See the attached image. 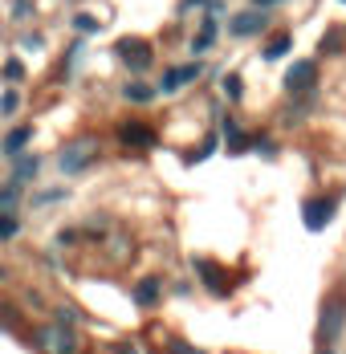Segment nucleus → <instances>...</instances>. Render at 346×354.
I'll use <instances>...</instances> for the list:
<instances>
[{"instance_id": "obj_1", "label": "nucleus", "mask_w": 346, "mask_h": 354, "mask_svg": "<svg viewBox=\"0 0 346 354\" xmlns=\"http://www.w3.org/2000/svg\"><path fill=\"white\" fill-rule=\"evenodd\" d=\"M33 342L41 354H82V338L69 322H49V326H37Z\"/></svg>"}, {"instance_id": "obj_2", "label": "nucleus", "mask_w": 346, "mask_h": 354, "mask_svg": "<svg viewBox=\"0 0 346 354\" xmlns=\"http://www.w3.org/2000/svg\"><path fill=\"white\" fill-rule=\"evenodd\" d=\"M98 139L94 135H78V139H69L62 151H57V167H62V176H82L86 167H94V159H98Z\"/></svg>"}, {"instance_id": "obj_3", "label": "nucleus", "mask_w": 346, "mask_h": 354, "mask_svg": "<svg viewBox=\"0 0 346 354\" xmlns=\"http://www.w3.org/2000/svg\"><path fill=\"white\" fill-rule=\"evenodd\" d=\"M346 330V289H334L326 301H322V318H318V338L326 346H334Z\"/></svg>"}, {"instance_id": "obj_4", "label": "nucleus", "mask_w": 346, "mask_h": 354, "mask_svg": "<svg viewBox=\"0 0 346 354\" xmlns=\"http://www.w3.org/2000/svg\"><path fill=\"white\" fill-rule=\"evenodd\" d=\"M334 208H338V200H330V196L306 200V208H302V216H306V228H310V232H322V228L334 220Z\"/></svg>"}, {"instance_id": "obj_5", "label": "nucleus", "mask_w": 346, "mask_h": 354, "mask_svg": "<svg viewBox=\"0 0 346 354\" xmlns=\"http://www.w3.org/2000/svg\"><path fill=\"white\" fill-rule=\"evenodd\" d=\"M265 25H269L265 8H253V12H237V17H228V33L233 37H261L265 33Z\"/></svg>"}, {"instance_id": "obj_6", "label": "nucleus", "mask_w": 346, "mask_h": 354, "mask_svg": "<svg viewBox=\"0 0 346 354\" xmlns=\"http://www.w3.org/2000/svg\"><path fill=\"white\" fill-rule=\"evenodd\" d=\"M313 82H318V66H313V62H293V66L285 70V90H289V94H310Z\"/></svg>"}, {"instance_id": "obj_7", "label": "nucleus", "mask_w": 346, "mask_h": 354, "mask_svg": "<svg viewBox=\"0 0 346 354\" xmlns=\"http://www.w3.org/2000/svg\"><path fill=\"white\" fill-rule=\"evenodd\" d=\"M118 57L127 62V70H135V73H143V70H151V45L147 41H138V37H131V41H122L118 45Z\"/></svg>"}, {"instance_id": "obj_8", "label": "nucleus", "mask_w": 346, "mask_h": 354, "mask_svg": "<svg viewBox=\"0 0 346 354\" xmlns=\"http://www.w3.org/2000/svg\"><path fill=\"white\" fill-rule=\"evenodd\" d=\"M118 139H122V147L151 151V147H155V131H151L147 122H122V127H118Z\"/></svg>"}, {"instance_id": "obj_9", "label": "nucleus", "mask_w": 346, "mask_h": 354, "mask_svg": "<svg viewBox=\"0 0 346 354\" xmlns=\"http://www.w3.org/2000/svg\"><path fill=\"white\" fill-rule=\"evenodd\" d=\"M204 73V66L200 62H192V66H175L172 73H163V82H159V90L163 94H172V90H179V86H188V82H196Z\"/></svg>"}, {"instance_id": "obj_10", "label": "nucleus", "mask_w": 346, "mask_h": 354, "mask_svg": "<svg viewBox=\"0 0 346 354\" xmlns=\"http://www.w3.org/2000/svg\"><path fill=\"white\" fill-rule=\"evenodd\" d=\"M196 273H200V277L208 281V289H212V293H220V297L228 293V285H224V273H220L212 261H196Z\"/></svg>"}, {"instance_id": "obj_11", "label": "nucleus", "mask_w": 346, "mask_h": 354, "mask_svg": "<svg viewBox=\"0 0 346 354\" xmlns=\"http://www.w3.org/2000/svg\"><path fill=\"white\" fill-rule=\"evenodd\" d=\"M33 139V127H17V131H8V139H4V155H21L25 151V142Z\"/></svg>"}, {"instance_id": "obj_12", "label": "nucleus", "mask_w": 346, "mask_h": 354, "mask_svg": "<svg viewBox=\"0 0 346 354\" xmlns=\"http://www.w3.org/2000/svg\"><path fill=\"white\" fill-rule=\"evenodd\" d=\"M135 301H138V306H155V301H159V281H155V277L138 281V289H135Z\"/></svg>"}, {"instance_id": "obj_13", "label": "nucleus", "mask_w": 346, "mask_h": 354, "mask_svg": "<svg viewBox=\"0 0 346 354\" xmlns=\"http://www.w3.org/2000/svg\"><path fill=\"white\" fill-rule=\"evenodd\" d=\"M37 167H41V163H37V155H33V159H29V155H17V176H12V183H25V179H33Z\"/></svg>"}, {"instance_id": "obj_14", "label": "nucleus", "mask_w": 346, "mask_h": 354, "mask_svg": "<svg viewBox=\"0 0 346 354\" xmlns=\"http://www.w3.org/2000/svg\"><path fill=\"white\" fill-rule=\"evenodd\" d=\"M224 142H228V151H244V147H248V139H244V131L237 127V122H233V118L224 122Z\"/></svg>"}, {"instance_id": "obj_15", "label": "nucleus", "mask_w": 346, "mask_h": 354, "mask_svg": "<svg viewBox=\"0 0 346 354\" xmlns=\"http://www.w3.org/2000/svg\"><path fill=\"white\" fill-rule=\"evenodd\" d=\"M212 41H216V21H208L204 29H200V37H192V53H204V49H212Z\"/></svg>"}, {"instance_id": "obj_16", "label": "nucleus", "mask_w": 346, "mask_h": 354, "mask_svg": "<svg viewBox=\"0 0 346 354\" xmlns=\"http://www.w3.org/2000/svg\"><path fill=\"white\" fill-rule=\"evenodd\" d=\"M122 94H127V102H151V98H155V90H151V86H143V82H131Z\"/></svg>"}, {"instance_id": "obj_17", "label": "nucleus", "mask_w": 346, "mask_h": 354, "mask_svg": "<svg viewBox=\"0 0 346 354\" xmlns=\"http://www.w3.org/2000/svg\"><path fill=\"white\" fill-rule=\"evenodd\" d=\"M17 232H21V220L12 212H0V241H12Z\"/></svg>"}, {"instance_id": "obj_18", "label": "nucleus", "mask_w": 346, "mask_h": 354, "mask_svg": "<svg viewBox=\"0 0 346 354\" xmlns=\"http://www.w3.org/2000/svg\"><path fill=\"white\" fill-rule=\"evenodd\" d=\"M17 196H21V183H8V187L0 192V212H12V208H17Z\"/></svg>"}, {"instance_id": "obj_19", "label": "nucleus", "mask_w": 346, "mask_h": 354, "mask_svg": "<svg viewBox=\"0 0 346 354\" xmlns=\"http://www.w3.org/2000/svg\"><path fill=\"white\" fill-rule=\"evenodd\" d=\"M17 106H21V94H17V90H8V94L0 98V114L8 118V114H17Z\"/></svg>"}, {"instance_id": "obj_20", "label": "nucleus", "mask_w": 346, "mask_h": 354, "mask_svg": "<svg viewBox=\"0 0 346 354\" xmlns=\"http://www.w3.org/2000/svg\"><path fill=\"white\" fill-rule=\"evenodd\" d=\"M21 73H25V66H21L17 57H12V62H4V77H8V82H21Z\"/></svg>"}, {"instance_id": "obj_21", "label": "nucleus", "mask_w": 346, "mask_h": 354, "mask_svg": "<svg viewBox=\"0 0 346 354\" xmlns=\"http://www.w3.org/2000/svg\"><path fill=\"white\" fill-rule=\"evenodd\" d=\"M73 29H82V33H98V21H94V17H73Z\"/></svg>"}, {"instance_id": "obj_22", "label": "nucleus", "mask_w": 346, "mask_h": 354, "mask_svg": "<svg viewBox=\"0 0 346 354\" xmlns=\"http://www.w3.org/2000/svg\"><path fill=\"white\" fill-rule=\"evenodd\" d=\"M224 94H228V98H241V77H237V73L224 77Z\"/></svg>"}, {"instance_id": "obj_23", "label": "nucleus", "mask_w": 346, "mask_h": 354, "mask_svg": "<svg viewBox=\"0 0 346 354\" xmlns=\"http://www.w3.org/2000/svg\"><path fill=\"white\" fill-rule=\"evenodd\" d=\"M285 49H289V37H277L273 45H269V49H265V57H281V53H285Z\"/></svg>"}, {"instance_id": "obj_24", "label": "nucleus", "mask_w": 346, "mask_h": 354, "mask_svg": "<svg viewBox=\"0 0 346 354\" xmlns=\"http://www.w3.org/2000/svg\"><path fill=\"white\" fill-rule=\"evenodd\" d=\"M253 4H257V8H265V4H281V0H253Z\"/></svg>"}, {"instance_id": "obj_25", "label": "nucleus", "mask_w": 346, "mask_h": 354, "mask_svg": "<svg viewBox=\"0 0 346 354\" xmlns=\"http://www.w3.org/2000/svg\"><path fill=\"white\" fill-rule=\"evenodd\" d=\"M175 354H196L192 346H175Z\"/></svg>"}, {"instance_id": "obj_26", "label": "nucleus", "mask_w": 346, "mask_h": 354, "mask_svg": "<svg viewBox=\"0 0 346 354\" xmlns=\"http://www.w3.org/2000/svg\"><path fill=\"white\" fill-rule=\"evenodd\" d=\"M343 4H346V0H343Z\"/></svg>"}]
</instances>
